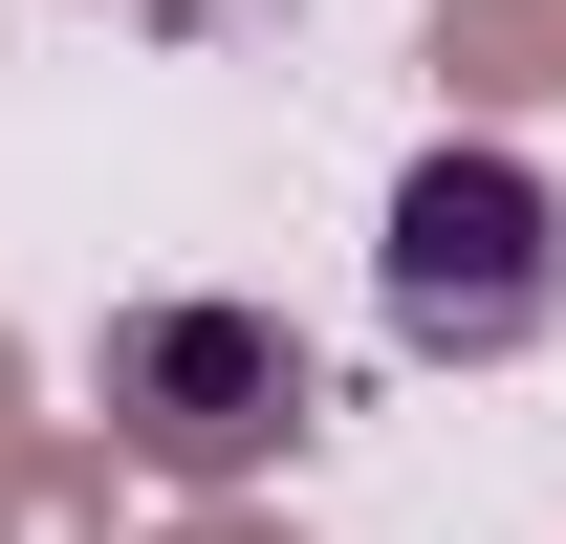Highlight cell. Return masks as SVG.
Listing matches in <instances>:
<instances>
[{"mask_svg": "<svg viewBox=\"0 0 566 544\" xmlns=\"http://www.w3.org/2000/svg\"><path fill=\"white\" fill-rule=\"evenodd\" d=\"M305 414H327V370H305V327L240 305V283H153V305H109V348H87V436L132 479H175V501H262V479L305 458Z\"/></svg>", "mask_w": 566, "mask_h": 544, "instance_id": "6da1fadb", "label": "cell"}, {"mask_svg": "<svg viewBox=\"0 0 566 544\" xmlns=\"http://www.w3.org/2000/svg\"><path fill=\"white\" fill-rule=\"evenodd\" d=\"M370 305H392L415 370H523V348L566 327V197L501 132H436L415 175H392V218H370Z\"/></svg>", "mask_w": 566, "mask_h": 544, "instance_id": "7a4b0ae2", "label": "cell"}, {"mask_svg": "<svg viewBox=\"0 0 566 544\" xmlns=\"http://www.w3.org/2000/svg\"><path fill=\"white\" fill-rule=\"evenodd\" d=\"M415 66L458 132H523V109H566V0H415Z\"/></svg>", "mask_w": 566, "mask_h": 544, "instance_id": "3957f363", "label": "cell"}, {"mask_svg": "<svg viewBox=\"0 0 566 544\" xmlns=\"http://www.w3.org/2000/svg\"><path fill=\"white\" fill-rule=\"evenodd\" d=\"M0 544H132V458L109 436H44V458L0 479Z\"/></svg>", "mask_w": 566, "mask_h": 544, "instance_id": "277c9868", "label": "cell"}, {"mask_svg": "<svg viewBox=\"0 0 566 544\" xmlns=\"http://www.w3.org/2000/svg\"><path fill=\"white\" fill-rule=\"evenodd\" d=\"M153 544H305V523H283V501H175Z\"/></svg>", "mask_w": 566, "mask_h": 544, "instance_id": "5b68a950", "label": "cell"}, {"mask_svg": "<svg viewBox=\"0 0 566 544\" xmlns=\"http://www.w3.org/2000/svg\"><path fill=\"white\" fill-rule=\"evenodd\" d=\"M44 458V370H22V327H0V479Z\"/></svg>", "mask_w": 566, "mask_h": 544, "instance_id": "8992f818", "label": "cell"}]
</instances>
